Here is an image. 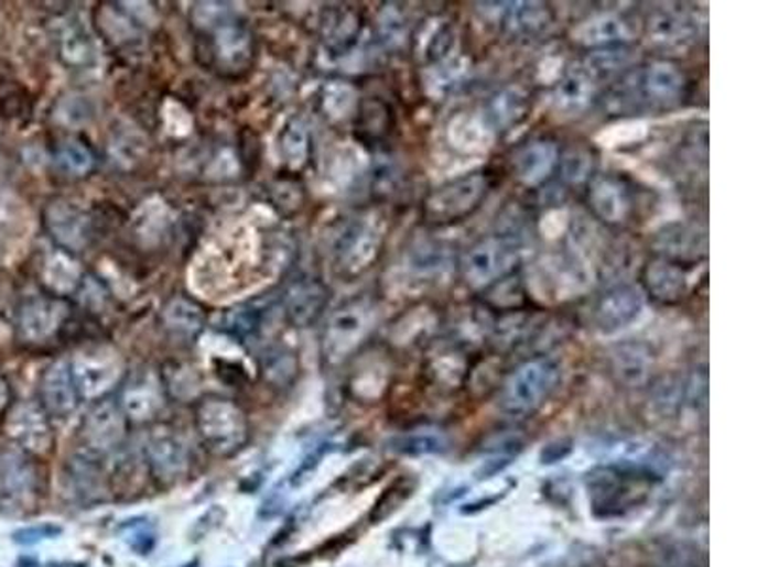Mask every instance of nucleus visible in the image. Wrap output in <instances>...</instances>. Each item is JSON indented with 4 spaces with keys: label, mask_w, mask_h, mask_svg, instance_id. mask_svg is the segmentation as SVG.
I'll list each match as a JSON object with an SVG mask.
<instances>
[{
    "label": "nucleus",
    "mask_w": 757,
    "mask_h": 567,
    "mask_svg": "<svg viewBox=\"0 0 757 567\" xmlns=\"http://www.w3.org/2000/svg\"><path fill=\"white\" fill-rule=\"evenodd\" d=\"M590 207L606 223H624L629 218V187L614 174H598L590 186Z\"/></svg>",
    "instance_id": "f3484780"
},
{
    "label": "nucleus",
    "mask_w": 757,
    "mask_h": 567,
    "mask_svg": "<svg viewBox=\"0 0 757 567\" xmlns=\"http://www.w3.org/2000/svg\"><path fill=\"white\" fill-rule=\"evenodd\" d=\"M167 392L175 395L179 400H194L197 394V379L188 368L176 366L171 373L167 374Z\"/></svg>",
    "instance_id": "58836bf2"
},
{
    "label": "nucleus",
    "mask_w": 757,
    "mask_h": 567,
    "mask_svg": "<svg viewBox=\"0 0 757 567\" xmlns=\"http://www.w3.org/2000/svg\"><path fill=\"white\" fill-rule=\"evenodd\" d=\"M195 429L202 445L216 458H229L242 450L250 437L245 411L224 397H205L195 407Z\"/></svg>",
    "instance_id": "f03ea898"
},
{
    "label": "nucleus",
    "mask_w": 757,
    "mask_h": 567,
    "mask_svg": "<svg viewBox=\"0 0 757 567\" xmlns=\"http://www.w3.org/2000/svg\"><path fill=\"white\" fill-rule=\"evenodd\" d=\"M369 326V310L360 305L342 308L332 316L326 329V352L332 358L347 355L360 342Z\"/></svg>",
    "instance_id": "6ab92c4d"
},
{
    "label": "nucleus",
    "mask_w": 757,
    "mask_h": 567,
    "mask_svg": "<svg viewBox=\"0 0 757 567\" xmlns=\"http://www.w3.org/2000/svg\"><path fill=\"white\" fill-rule=\"evenodd\" d=\"M80 401L68 361H55L46 368L41 377V405L50 418H67L76 413Z\"/></svg>",
    "instance_id": "2eb2a0df"
},
{
    "label": "nucleus",
    "mask_w": 757,
    "mask_h": 567,
    "mask_svg": "<svg viewBox=\"0 0 757 567\" xmlns=\"http://www.w3.org/2000/svg\"><path fill=\"white\" fill-rule=\"evenodd\" d=\"M381 241V229L374 221H353L343 229L335 244V255H337L339 268L345 273H363L364 269H368L379 255Z\"/></svg>",
    "instance_id": "ddd939ff"
},
{
    "label": "nucleus",
    "mask_w": 757,
    "mask_h": 567,
    "mask_svg": "<svg viewBox=\"0 0 757 567\" xmlns=\"http://www.w3.org/2000/svg\"><path fill=\"white\" fill-rule=\"evenodd\" d=\"M120 408L128 422L148 424L155 421L163 408V384L154 377L137 379L123 390Z\"/></svg>",
    "instance_id": "412c9836"
},
{
    "label": "nucleus",
    "mask_w": 757,
    "mask_h": 567,
    "mask_svg": "<svg viewBox=\"0 0 757 567\" xmlns=\"http://www.w3.org/2000/svg\"><path fill=\"white\" fill-rule=\"evenodd\" d=\"M271 316V305L266 303H248L235 308L224 316L226 329L239 339H255L262 331L266 321Z\"/></svg>",
    "instance_id": "c756f323"
},
{
    "label": "nucleus",
    "mask_w": 757,
    "mask_h": 567,
    "mask_svg": "<svg viewBox=\"0 0 757 567\" xmlns=\"http://www.w3.org/2000/svg\"><path fill=\"white\" fill-rule=\"evenodd\" d=\"M263 371H266V377L273 384L284 386V384H289L294 379L295 363L289 355H275L266 361Z\"/></svg>",
    "instance_id": "ea45409f"
},
{
    "label": "nucleus",
    "mask_w": 757,
    "mask_h": 567,
    "mask_svg": "<svg viewBox=\"0 0 757 567\" xmlns=\"http://www.w3.org/2000/svg\"><path fill=\"white\" fill-rule=\"evenodd\" d=\"M61 534V527L50 526V524H42V526L25 527L15 532L14 539L21 545H34L44 539H52L55 535Z\"/></svg>",
    "instance_id": "79ce46f5"
},
{
    "label": "nucleus",
    "mask_w": 757,
    "mask_h": 567,
    "mask_svg": "<svg viewBox=\"0 0 757 567\" xmlns=\"http://www.w3.org/2000/svg\"><path fill=\"white\" fill-rule=\"evenodd\" d=\"M561 381V369L550 358L527 361L511 374L502 388L500 407L511 416L537 413Z\"/></svg>",
    "instance_id": "7ed1b4c3"
},
{
    "label": "nucleus",
    "mask_w": 757,
    "mask_h": 567,
    "mask_svg": "<svg viewBox=\"0 0 757 567\" xmlns=\"http://www.w3.org/2000/svg\"><path fill=\"white\" fill-rule=\"evenodd\" d=\"M41 494V473L33 456L20 448L0 452V500L12 509L33 505Z\"/></svg>",
    "instance_id": "9d476101"
},
{
    "label": "nucleus",
    "mask_w": 757,
    "mask_h": 567,
    "mask_svg": "<svg viewBox=\"0 0 757 567\" xmlns=\"http://www.w3.org/2000/svg\"><path fill=\"white\" fill-rule=\"evenodd\" d=\"M46 226L55 241L71 250H78L88 241V218L71 203H52L46 210Z\"/></svg>",
    "instance_id": "4be33fe9"
},
{
    "label": "nucleus",
    "mask_w": 757,
    "mask_h": 567,
    "mask_svg": "<svg viewBox=\"0 0 757 567\" xmlns=\"http://www.w3.org/2000/svg\"><path fill=\"white\" fill-rule=\"evenodd\" d=\"M595 89L597 81L585 73V68H572L566 70L556 84L553 102L556 110L564 116H577L590 107L591 100L595 97Z\"/></svg>",
    "instance_id": "393cba45"
},
{
    "label": "nucleus",
    "mask_w": 757,
    "mask_h": 567,
    "mask_svg": "<svg viewBox=\"0 0 757 567\" xmlns=\"http://www.w3.org/2000/svg\"><path fill=\"white\" fill-rule=\"evenodd\" d=\"M559 148L553 141H534L521 148L513 157L517 178L525 186L537 187L550 178L559 167Z\"/></svg>",
    "instance_id": "aec40b11"
},
{
    "label": "nucleus",
    "mask_w": 757,
    "mask_h": 567,
    "mask_svg": "<svg viewBox=\"0 0 757 567\" xmlns=\"http://www.w3.org/2000/svg\"><path fill=\"white\" fill-rule=\"evenodd\" d=\"M74 386L80 395V400H101L102 395L110 392L120 382L123 374V366L115 352L94 350L82 352L68 361Z\"/></svg>",
    "instance_id": "9b49d317"
},
{
    "label": "nucleus",
    "mask_w": 757,
    "mask_h": 567,
    "mask_svg": "<svg viewBox=\"0 0 757 567\" xmlns=\"http://www.w3.org/2000/svg\"><path fill=\"white\" fill-rule=\"evenodd\" d=\"M688 80L674 65L651 63L625 74L614 91V100L627 110H667L682 102Z\"/></svg>",
    "instance_id": "f257e3e1"
},
{
    "label": "nucleus",
    "mask_w": 757,
    "mask_h": 567,
    "mask_svg": "<svg viewBox=\"0 0 757 567\" xmlns=\"http://www.w3.org/2000/svg\"><path fill=\"white\" fill-rule=\"evenodd\" d=\"M396 452L405 454V456H429V454L442 452L445 448V440L440 435L434 434H413L403 435L394 443Z\"/></svg>",
    "instance_id": "c9c22d12"
},
{
    "label": "nucleus",
    "mask_w": 757,
    "mask_h": 567,
    "mask_svg": "<svg viewBox=\"0 0 757 567\" xmlns=\"http://www.w3.org/2000/svg\"><path fill=\"white\" fill-rule=\"evenodd\" d=\"M650 31L653 41L674 46L691 41V36L695 34V25L688 15L663 12L651 20Z\"/></svg>",
    "instance_id": "2f4dec72"
},
{
    "label": "nucleus",
    "mask_w": 757,
    "mask_h": 567,
    "mask_svg": "<svg viewBox=\"0 0 757 567\" xmlns=\"http://www.w3.org/2000/svg\"><path fill=\"white\" fill-rule=\"evenodd\" d=\"M574 41L580 42L582 46L598 47V50L624 47L632 41V31L629 23L619 15H595L574 31Z\"/></svg>",
    "instance_id": "b1692460"
},
{
    "label": "nucleus",
    "mask_w": 757,
    "mask_h": 567,
    "mask_svg": "<svg viewBox=\"0 0 757 567\" xmlns=\"http://www.w3.org/2000/svg\"><path fill=\"white\" fill-rule=\"evenodd\" d=\"M529 97L519 87H508L496 94L483 113V120L490 131H510L529 116Z\"/></svg>",
    "instance_id": "a878e982"
},
{
    "label": "nucleus",
    "mask_w": 757,
    "mask_h": 567,
    "mask_svg": "<svg viewBox=\"0 0 757 567\" xmlns=\"http://www.w3.org/2000/svg\"><path fill=\"white\" fill-rule=\"evenodd\" d=\"M142 458L148 473L161 487H173L188 479L194 466L188 443L169 426H158L148 432L142 445Z\"/></svg>",
    "instance_id": "39448f33"
},
{
    "label": "nucleus",
    "mask_w": 757,
    "mask_h": 567,
    "mask_svg": "<svg viewBox=\"0 0 757 567\" xmlns=\"http://www.w3.org/2000/svg\"><path fill=\"white\" fill-rule=\"evenodd\" d=\"M630 52L627 47H606V50H597L595 54H591L585 63V73L590 74L593 80H604L610 78L614 74L621 73L624 68L629 67Z\"/></svg>",
    "instance_id": "72a5a7b5"
},
{
    "label": "nucleus",
    "mask_w": 757,
    "mask_h": 567,
    "mask_svg": "<svg viewBox=\"0 0 757 567\" xmlns=\"http://www.w3.org/2000/svg\"><path fill=\"white\" fill-rule=\"evenodd\" d=\"M329 292L318 281L295 284L286 297V316L294 326L307 327L321 318L328 307Z\"/></svg>",
    "instance_id": "5701e85b"
},
{
    "label": "nucleus",
    "mask_w": 757,
    "mask_h": 567,
    "mask_svg": "<svg viewBox=\"0 0 757 567\" xmlns=\"http://www.w3.org/2000/svg\"><path fill=\"white\" fill-rule=\"evenodd\" d=\"M4 434L15 448L39 460L54 452V427L41 403L20 401L12 405L4 418Z\"/></svg>",
    "instance_id": "6e6552de"
},
{
    "label": "nucleus",
    "mask_w": 757,
    "mask_h": 567,
    "mask_svg": "<svg viewBox=\"0 0 757 567\" xmlns=\"http://www.w3.org/2000/svg\"><path fill=\"white\" fill-rule=\"evenodd\" d=\"M44 276L47 286L52 287L55 294H68L80 282V268L76 265V261L71 260V255L55 252L46 263Z\"/></svg>",
    "instance_id": "473e14b6"
},
{
    "label": "nucleus",
    "mask_w": 757,
    "mask_h": 567,
    "mask_svg": "<svg viewBox=\"0 0 757 567\" xmlns=\"http://www.w3.org/2000/svg\"><path fill=\"white\" fill-rule=\"evenodd\" d=\"M487 194L489 178L483 174H468L436 187L424 200V216L436 226L463 221L476 212Z\"/></svg>",
    "instance_id": "423d86ee"
},
{
    "label": "nucleus",
    "mask_w": 757,
    "mask_h": 567,
    "mask_svg": "<svg viewBox=\"0 0 757 567\" xmlns=\"http://www.w3.org/2000/svg\"><path fill=\"white\" fill-rule=\"evenodd\" d=\"M128 437V418L120 403L101 400L89 408L80 427V450L91 454L97 460H107L121 452Z\"/></svg>",
    "instance_id": "0eeeda50"
},
{
    "label": "nucleus",
    "mask_w": 757,
    "mask_h": 567,
    "mask_svg": "<svg viewBox=\"0 0 757 567\" xmlns=\"http://www.w3.org/2000/svg\"><path fill=\"white\" fill-rule=\"evenodd\" d=\"M493 131L483 118L461 113L451 121L450 141L461 152H483L493 142Z\"/></svg>",
    "instance_id": "cd10ccee"
},
{
    "label": "nucleus",
    "mask_w": 757,
    "mask_h": 567,
    "mask_svg": "<svg viewBox=\"0 0 757 567\" xmlns=\"http://www.w3.org/2000/svg\"><path fill=\"white\" fill-rule=\"evenodd\" d=\"M61 55L68 67L86 68L97 61V46L82 21H71L61 34Z\"/></svg>",
    "instance_id": "bb28decb"
},
{
    "label": "nucleus",
    "mask_w": 757,
    "mask_h": 567,
    "mask_svg": "<svg viewBox=\"0 0 757 567\" xmlns=\"http://www.w3.org/2000/svg\"><path fill=\"white\" fill-rule=\"evenodd\" d=\"M195 25L210 33L213 50L221 67L242 68L252 54L248 29L237 21L228 4H197L194 10Z\"/></svg>",
    "instance_id": "20e7f679"
},
{
    "label": "nucleus",
    "mask_w": 757,
    "mask_h": 567,
    "mask_svg": "<svg viewBox=\"0 0 757 567\" xmlns=\"http://www.w3.org/2000/svg\"><path fill=\"white\" fill-rule=\"evenodd\" d=\"M57 163L65 173L84 176L94 167V155L80 142H65L57 150Z\"/></svg>",
    "instance_id": "f704fd0d"
},
{
    "label": "nucleus",
    "mask_w": 757,
    "mask_h": 567,
    "mask_svg": "<svg viewBox=\"0 0 757 567\" xmlns=\"http://www.w3.org/2000/svg\"><path fill=\"white\" fill-rule=\"evenodd\" d=\"M517 260L513 242L500 237H490L469 248L461 261L464 281L472 287H485L500 281L510 273Z\"/></svg>",
    "instance_id": "1a4fd4ad"
},
{
    "label": "nucleus",
    "mask_w": 757,
    "mask_h": 567,
    "mask_svg": "<svg viewBox=\"0 0 757 567\" xmlns=\"http://www.w3.org/2000/svg\"><path fill=\"white\" fill-rule=\"evenodd\" d=\"M67 316L68 305L65 301L57 297H31L21 305L18 313V331L25 342L41 345L54 337Z\"/></svg>",
    "instance_id": "4468645a"
},
{
    "label": "nucleus",
    "mask_w": 757,
    "mask_h": 567,
    "mask_svg": "<svg viewBox=\"0 0 757 567\" xmlns=\"http://www.w3.org/2000/svg\"><path fill=\"white\" fill-rule=\"evenodd\" d=\"M355 89L350 86H345L342 81H334L332 86L326 87L324 94V107L328 110L332 118H343L347 116L353 105H355Z\"/></svg>",
    "instance_id": "4c0bfd02"
},
{
    "label": "nucleus",
    "mask_w": 757,
    "mask_h": 567,
    "mask_svg": "<svg viewBox=\"0 0 757 567\" xmlns=\"http://www.w3.org/2000/svg\"><path fill=\"white\" fill-rule=\"evenodd\" d=\"M646 308V294L637 284H616L598 297L593 324L603 335H616L632 326Z\"/></svg>",
    "instance_id": "f8f14e48"
},
{
    "label": "nucleus",
    "mask_w": 757,
    "mask_h": 567,
    "mask_svg": "<svg viewBox=\"0 0 757 567\" xmlns=\"http://www.w3.org/2000/svg\"><path fill=\"white\" fill-rule=\"evenodd\" d=\"M8 401H10V390H8L7 381L0 377V413L7 408Z\"/></svg>",
    "instance_id": "37998d69"
},
{
    "label": "nucleus",
    "mask_w": 757,
    "mask_h": 567,
    "mask_svg": "<svg viewBox=\"0 0 757 567\" xmlns=\"http://www.w3.org/2000/svg\"><path fill=\"white\" fill-rule=\"evenodd\" d=\"M163 320L171 334L175 337H184V339H190V337L194 339L205 326L202 308L186 299L171 301L163 313Z\"/></svg>",
    "instance_id": "7c9ffc66"
},
{
    "label": "nucleus",
    "mask_w": 757,
    "mask_h": 567,
    "mask_svg": "<svg viewBox=\"0 0 757 567\" xmlns=\"http://www.w3.org/2000/svg\"><path fill=\"white\" fill-rule=\"evenodd\" d=\"M101 461L84 450H78L67 461L68 484L73 487L74 495L86 503L105 501L108 492H112L110 477L102 471Z\"/></svg>",
    "instance_id": "a211bd4d"
},
{
    "label": "nucleus",
    "mask_w": 757,
    "mask_h": 567,
    "mask_svg": "<svg viewBox=\"0 0 757 567\" xmlns=\"http://www.w3.org/2000/svg\"><path fill=\"white\" fill-rule=\"evenodd\" d=\"M307 131L303 128L300 121H294L290 123L286 131H284V137H282V154H284V161L290 163L292 167H300L305 163V157H307Z\"/></svg>",
    "instance_id": "e433bc0d"
},
{
    "label": "nucleus",
    "mask_w": 757,
    "mask_h": 567,
    "mask_svg": "<svg viewBox=\"0 0 757 567\" xmlns=\"http://www.w3.org/2000/svg\"><path fill=\"white\" fill-rule=\"evenodd\" d=\"M561 163H563L564 178L569 182L577 184V182L585 181L590 176V155L582 150H572L564 155L563 161H559V165Z\"/></svg>",
    "instance_id": "a19ab883"
},
{
    "label": "nucleus",
    "mask_w": 757,
    "mask_h": 567,
    "mask_svg": "<svg viewBox=\"0 0 757 567\" xmlns=\"http://www.w3.org/2000/svg\"><path fill=\"white\" fill-rule=\"evenodd\" d=\"M642 292L661 303H678L688 294V273L678 261L656 258L644 265Z\"/></svg>",
    "instance_id": "dca6fc26"
},
{
    "label": "nucleus",
    "mask_w": 757,
    "mask_h": 567,
    "mask_svg": "<svg viewBox=\"0 0 757 567\" xmlns=\"http://www.w3.org/2000/svg\"><path fill=\"white\" fill-rule=\"evenodd\" d=\"M504 25L513 34H537L550 25V10L538 2L502 4Z\"/></svg>",
    "instance_id": "c85d7f7f"
}]
</instances>
